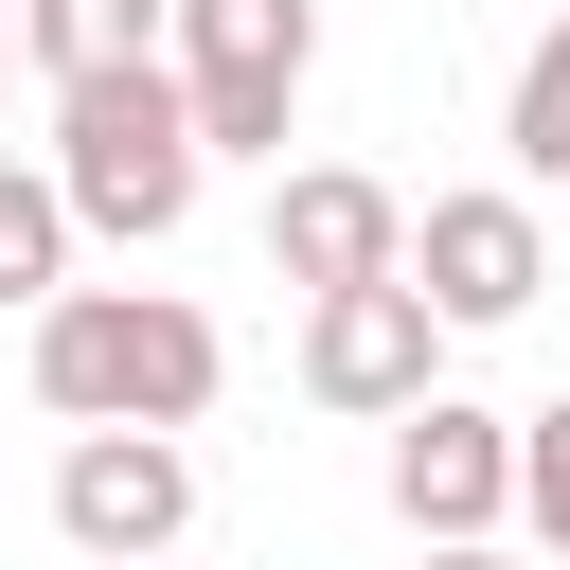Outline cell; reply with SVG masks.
<instances>
[{"mask_svg": "<svg viewBox=\"0 0 570 570\" xmlns=\"http://www.w3.org/2000/svg\"><path fill=\"white\" fill-rule=\"evenodd\" d=\"M0 18H18V0H0Z\"/></svg>", "mask_w": 570, "mask_h": 570, "instance_id": "obj_15", "label": "cell"}, {"mask_svg": "<svg viewBox=\"0 0 570 570\" xmlns=\"http://www.w3.org/2000/svg\"><path fill=\"white\" fill-rule=\"evenodd\" d=\"M0 303H71V196H53V160H0Z\"/></svg>", "mask_w": 570, "mask_h": 570, "instance_id": "obj_10", "label": "cell"}, {"mask_svg": "<svg viewBox=\"0 0 570 570\" xmlns=\"http://www.w3.org/2000/svg\"><path fill=\"white\" fill-rule=\"evenodd\" d=\"M18 53H36L53 89H89V71H160V53H178V0H18Z\"/></svg>", "mask_w": 570, "mask_h": 570, "instance_id": "obj_9", "label": "cell"}, {"mask_svg": "<svg viewBox=\"0 0 570 570\" xmlns=\"http://www.w3.org/2000/svg\"><path fill=\"white\" fill-rule=\"evenodd\" d=\"M392 517H410V552H499V517H517V410L428 392L392 428Z\"/></svg>", "mask_w": 570, "mask_h": 570, "instance_id": "obj_6", "label": "cell"}, {"mask_svg": "<svg viewBox=\"0 0 570 570\" xmlns=\"http://www.w3.org/2000/svg\"><path fill=\"white\" fill-rule=\"evenodd\" d=\"M214 374H232V338L178 303V285H71L53 321H36V410L89 445V428H196L214 410Z\"/></svg>", "mask_w": 570, "mask_h": 570, "instance_id": "obj_1", "label": "cell"}, {"mask_svg": "<svg viewBox=\"0 0 570 570\" xmlns=\"http://www.w3.org/2000/svg\"><path fill=\"white\" fill-rule=\"evenodd\" d=\"M499 160H517V196H552V178H570V18L517 53V89H499Z\"/></svg>", "mask_w": 570, "mask_h": 570, "instance_id": "obj_11", "label": "cell"}, {"mask_svg": "<svg viewBox=\"0 0 570 570\" xmlns=\"http://www.w3.org/2000/svg\"><path fill=\"white\" fill-rule=\"evenodd\" d=\"M196 178H214V142H196L178 53H160V71H89V89H53V196H71V232L160 249V232L196 214Z\"/></svg>", "mask_w": 570, "mask_h": 570, "instance_id": "obj_2", "label": "cell"}, {"mask_svg": "<svg viewBox=\"0 0 570 570\" xmlns=\"http://www.w3.org/2000/svg\"><path fill=\"white\" fill-rule=\"evenodd\" d=\"M53 534H71L89 570H178V534H196V445L89 428V445L53 463Z\"/></svg>", "mask_w": 570, "mask_h": 570, "instance_id": "obj_7", "label": "cell"}, {"mask_svg": "<svg viewBox=\"0 0 570 570\" xmlns=\"http://www.w3.org/2000/svg\"><path fill=\"white\" fill-rule=\"evenodd\" d=\"M410 285L445 303V338H499V321L552 303V214H534L517 178H463V196L410 214Z\"/></svg>", "mask_w": 570, "mask_h": 570, "instance_id": "obj_4", "label": "cell"}, {"mask_svg": "<svg viewBox=\"0 0 570 570\" xmlns=\"http://www.w3.org/2000/svg\"><path fill=\"white\" fill-rule=\"evenodd\" d=\"M303 71H321V0H178V89L214 160H285Z\"/></svg>", "mask_w": 570, "mask_h": 570, "instance_id": "obj_3", "label": "cell"}, {"mask_svg": "<svg viewBox=\"0 0 570 570\" xmlns=\"http://www.w3.org/2000/svg\"><path fill=\"white\" fill-rule=\"evenodd\" d=\"M428 570H517V552H428Z\"/></svg>", "mask_w": 570, "mask_h": 570, "instance_id": "obj_13", "label": "cell"}, {"mask_svg": "<svg viewBox=\"0 0 570 570\" xmlns=\"http://www.w3.org/2000/svg\"><path fill=\"white\" fill-rule=\"evenodd\" d=\"M517 534H534V552H570V392H552V410H517Z\"/></svg>", "mask_w": 570, "mask_h": 570, "instance_id": "obj_12", "label": "cell"}, {"mask_svg": "<svg viewBox=\"0 0 570 570\" xmlns=\"http://www.w3.org/2000/svg\"><path fill=\"white\" fill-rule=\"evenodd\" d=\"M267 285H303V303L410 285V196L356 178V160H285V178H267Z\"/></svg>", "mask_w": 570, "mask_h": 570, "instance_id": "obj_5", "label": "cell"}, {"mask_svg": "<svg viewBox=\"0 0 570 570\" xmlns=\"http://www.w3.org/2000/svg\"><path fill=\"white\" fill-rule=\"evenodd\" d=\"M303 392L356 410V428H410L445 392V303L428 285H356V303H303Z\"/></svg>", "mask_w": 570, "mask_h": 570, "instance_id": "obj_8", "label": "cell"}, {"mask_svg": "<svg viewBox=\"0 0 570 570\" xmlns=\"http://www.w3.org/2000/svg\"><path fill=\"white\" fill-rule=\"evenodd\" d=\"M0 71H36V53H18V18H0Z\"/></svg>", "mask_w": 570, "mask_h": 570, "instance_id": "obj_14", "label": "cell"}]
</instances>
